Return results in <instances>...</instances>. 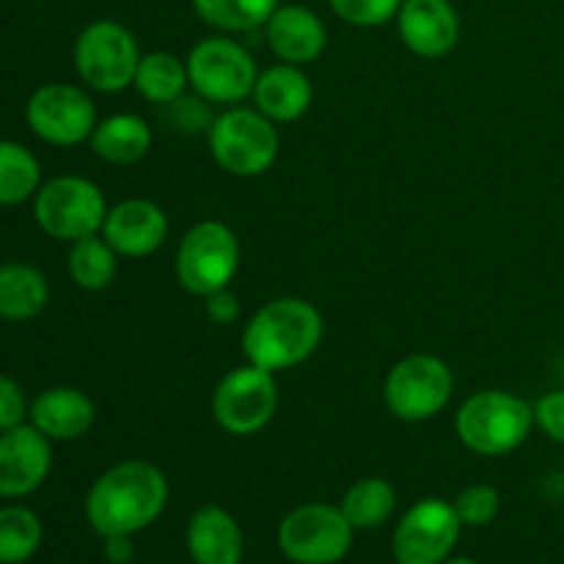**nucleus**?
<instances>
[{"label":"nucleus","instance_id":"obj_17","mask_svg":"<svg viewBox=\"0 0 564 564\" xmlns=\"http://www.w3.org/2000/svg\"><path fill=\"white\" fill-rule=\"evenodd\" d=\"M270 50L284 64L306 66L317 61L328 47V28L317 11L306 6H279L264 25Z\"/></svg>","mask_w":564,"mask_h":564},{"label":"nucleus","instance_id":"obj_11","mask_svg":"<svg viewBox=\"0 0 564 564\" xmlns=\"http://www.w3.org/2000/svg\"><path fill=\"white\" fill-rule=\"evenodd\" d=\"M352 545V527L339 507L303 505L279 527L281 554L295 564H336Z\"/></svg>","mask_w":564,"mask_h":564},{"label":"nucleus","instance_id":"obj_9","mask_svg":"<svg viewBox=\"0 0 564 564\" xmlns=\"http://www.w3.org/2000/svg\"><path fill=\"white\" fill-rule=\"evenodd\" d=\"M452 391H455V378L446 361L430 352H416L402 358L386 375L383 400L391 416L419 424L438 416L449 405Z\"/></svg>","mask_w":564,"mask_h":564},{"label":"nucleus","instance_id":"obj_10","mask_svg":"<svg viewBox=\"0 0 564 564\" xmlns=\"http://www.w3.org/2000/svg\"><path fill=\"white\" fill-rule=\"evenodd\" d=\"M279 411L275 375L253 364L235 367L213 391V416L229 435H257Z\"/></svg>","mask_w":564,"mask_h":564},{"label":"nucleus","instance_id":"obj_4","mask_svg":"<svg viewBox=\"0 0 564 564\" xmlns=\"http://www.w3.org/2000/svg\"><path fill=\"white\" fill-rule=\"evenodd\" d=\"M213 160L231 176H262L279 160L281 138L275 121L257 108H229L207 130Z\"/></svg>","mask_w":564,"mask_h":564},{"label":"nucleus","instance_id":"obj_34","mask_svg":"<svg viewBox=\"0 0 564 564\" xmlns=\"http://www.w3.org/2000/svg\"><path fill=\"white\" fill-rule=\"evenodd\" d=\"M108 556L113 562H124L132 556L130 538H108Z\"/></svg>","mask_w":564,"mask_h":564},{"label":"nucleus","instance_id":"obj_28","mask_svg":"<svg viewBox=\"0 0 564 564\" xmlns=\"http://www.w3.org/2000/svg\"><path fill=\"white\" fill-rule=\"evenodd\" d=\"M42 545V521L28 507L0 510V564H22Z\"/></svg>","mask_w":564,"mask_h":564},{"label":"nucleus","instance_id":"obj_33","mask_svg":"<svg viewBox=\"0 0 564 564\" xmlns=\"http://www.w3.org/2000/svg\"><path fill=\"white\" fill-rule=\"evenodd\" d=\"M204 312H207L209 323L235 325L240 319V297L231 292V286H226V290H218L204 297Z\"/></svg>","mask_w":564,"mask_h":564},{"label":"nucleus","instance_id":"obj_30","mask_svg":"<svg viewBox=\"0 0 564 564\" xmlns=\"http://www.w3.org/2000/svg\"><path fill=\"white\" fill-rule=\"evenodd\" d=\"M455 510L463 527H488L499 516L501 496L490 485H471L455 499Z\"/></svg>","mask_w":564,"mask_h":564},{"label":"nucleus","instance_id":"obj_22","mask_svg":"<svg viewBox=\"0 0 564 564\" xmlns=\"http://www.w3.org/2000/svg\"><path fill=\"white\" fill-rule=\"evenodd\" d=\"M50 303V284L33 264H0V319L25 323L39 317Z\"/></svg>","mask_w":564,"mask_h":564},{"label":"nucleus","instance_id":"obj_6","mask_svg":"<svg viewBox=\"0 0 564 564\" xmlns=\"http://www.w3.org/2000/svg\"><path fill=\"white\" fill-rule=\"evenodd\" d=\"M240 240L224 220L191 226L176 248V279L191 295L207 297L226 290L240 270Z\"/></svg>","mask_w":564,"mask_h":564},{"label":"nucleus","instance_id":"obj_5","mask_svg":"<svg viewBox=\"0 0 564 564\" xmlns=\"http://www.w3.org/2000/svg\"><path fill=\"white\" fill-rule=\"evenodd\" d=\"M33 218L39 229L61 242H77L99 235L108 218V202L99 185L86 176H55L33 196Z\"/></svg>","mask_w":564,"mask_h":564},{"label":"nucleus","instance_id":"obj_32","mask_svg":"<svg viewBox=\"0 0 564 564\" xmlns=\"http://www.w3.org/2000/svg\"><path fill=\"white\" fill-rule=\"evenodd\" d=\"M534 424L551 441L564 446V389L549 391V394H543L534 402Z\"/></svg>","mask_w":564,"mask_h":564},{"label":"nucleus","instance_id":"obj_24","mask_svg":"<svg viewBox=\"0 0 564 564\" xmlns=\"http://www.w3.org/2000/svg\"><path fill=\"white\" fill-rule=\"evenodd\" d=\"M397 490L389 479L367 477L345 490L339 510L352 529H378L394 516Z\"/></svg>","mask_w":564,"mask_h":564},{"label":"nucleus","instance_id":"obj_8","mask_svg":"<svg viewBox=\"0 0 564 564\" xmlns=\"http://www.w3.org/2000/svg\"><path fill=\"white\" fill-rule=\"evenodd\" d=\"M185 64L193 91L213 105L242 102L253 94L259 77L253 55L226 36H209L193 44Z\"/></svg>","mask_w":564,"mask_h":564},{"label":"nucleus","instance_id":"obj_35","mask_svg":"<svg viewBox=\"0 0 564 564\" xmlns=\"http://www.w3.org/2000/svg\"><path fill=\"white\" fill-rule=\"evenodd\" d=\"M444 564H477L474 560H452V562H444Z\"/></svg>","mask_w":564,"mask_h":564},{"label":"nucleus","instance_id":"obj_13","mask_svg":"<svg viewBox=\"0 0 564 564\" xmlns=\"http://www.w3.org/2000/svg\"><path fill=\"white\" fill-rule=\"evenodd\" d=\"M455 505L444 499H422L400 518L391 540L397 564H444L460 538Z\"/></svg>","mask_w":564,"mask_h":564},{"label":"nucleus","instance_id":"obj_19","mask_svg":"<svg viewBox=\"0 0 564 564\" xmlns=\"http://www.w3.org/2000/svg\"><path fill=\"white\" fill-rule=\"evenodd\" d=\"M253 105L270 121H297L312 108L314 86L306 72L295 64H275L257 77L253 86Z\"/></svg>","mask_w":564,"mask_h":564},{"label":"nucleus","instance_id":"obj_12","mask_svg":"<svg viewBox=\"0 0 564 564\" xmlns=\"http://www.w3.org/2000/svg\"><path fill=\"white\" fill-rule=\"evenodd\" d=\"M25 121L33 135L53 147H77L91 141L99 124L91 97L72 83H47L36 88L25 105Z\"/></svg>","mask_w":564,"mask_h":564},{"label":"nucleus","instance_id":"obj_16","mask_svg":"<svg viewBox=\"0 0 564 564\" xmlns=\"http://www.w3.org/2000/svg\"><path fill=\"white\" fill-rule=\"evenodd\" d=\"M397 28L405 47L419 58H444L460 42V14L452 0H405Z\"/></svg>","mask_w":564,"mask_h":564},{"label":"nucleus","instance_id":"obj_7","mask_svg":"<svg viewBox=\"0 0 564 564\" xmlns=\"http://www.w3.org/2000/svg\"><path fill=\"white\" fill-rule=\"evenodd\" d=\"M141 50L127 25L97 20L80 31L75 42L77 77L99 94H119L135 83Z\"/></svg>","mask_w":564,"mask_h":564},{"label":"nucleus","instance_id":"obj_18","mask_svg":"<svg viewBox=\"0 0 564 564\" xmlns=\"http://www.w3.org/2000/svg\"><path fill=\"white\" fill-rule=\"evenodd\" d=\"M28 419L50 441H77L94 427L97 411H94V402L80 389L55 386V389L42 391L31 402Z\"/></svg>","mask_w":564,"mask_h":564},{"label":"nucleus","instance_id":"obj_15","mask_svg":"<svg viewBox=\"0 0 564 564\" xmlns=\"http://www.w3.org/2000/svg\"><path fill=\"white\" fill-rule=\"evenodd\" d=\"M169 215L149 198H127L108 209V218L99 235L108 240L119 257L143 259L158 253L169 240Z\"/></svg>","mask_w":564,"mask_h":564},{"label":"nucleus","instance_id":"obj_27","mask_svg":"<svg viewBox=\"0 0 564 564\" xmlns=\"http://www.w3.org/2000/svg\"><path fill=\"white\" fill-rule=\"evenodd\" d=\"M207 25L224 33H246L268 25L281 0H191Z\"/></svg>","mask_w":564,"mask_h":564},{"label":"nucleus","instance_id":"obj_23","mask_svg":"<svg viewBox=\"0 0 564 564\" xmlns=\"http://www.w3.org/2000/svg\"><path fill=\"white\" fill-rule=\"evenodd\" d=\"M147 102L154 105H171L176 99L185 97V88L191 86V77H187V64L182 58H176L174 53H158L141 55V64H138L135 83Z\"/></svg>","mask_w":564,"mask_h":564},{"label":"nucleus","instance_id":"obj_1","mask_svg":"<svg viewBox=\"0 0 564 564\" xmlns=\"http://www.w3.org/2000/svg\"><path fill=\"white\" fill-rule=\"evenodd\" d=\"M169 505V479L149 460L108 468L86 496V518L97 534L132 538L152 527Z\"/></svg>","mask_w":564,"mask_h":564},{"label":"nucleus","instance_id":"obj_25","mask_svg":"<svg viewBox=\"0 0 564 564\" xmlns=\"http://www.w3.org/2000/svg\"><path fill=\"white\" fill-rule=\"evenodd\" d=\"M42 187V165L36 154L17 141H0V207L33 198Z\"/></svg>","mask_w":564,"mask_h":564},{"label":"nucleus","instance_id":"obj_31","mask_svg":"<svg viewBox=\"0 0 564 564\" xmlns=\"http://www.w3.org/2000/svg\"><path fill=\"white\" fill-rule=\"evenodd\" d=\"M28 413H31V405H28L22 386L0 375V433L25 424Z\"/></svg>","mask_w":564,"mask_h":564},{"label":"nucleus","instance_id":"obj_2","mask_svg":"<svg viewBox=\"0 0 564 564\" xmlns=\"http://www.w3.org/2000/svg\"><path fill=\"white\" fill-rule=\"evenodd\" d=\"M323 341V314L303 297H275L264 303L242 330L246 361L279 375L317 352Z\"/></svg>","mask_w":564,"mask_h":564},{"label":"nucleus","instance_id":"obj_21","mask_svg":"<svg viewBox=\"0 0 564 564\" xmlns=\"http://www.w3.org/2000/svg\"><path fill=\"white\" fill-rule=\"evenodd\" d=\"M152 127L138 113H113L97 124L91 149L99 160L113 165H132L152 149Z\"/></svg>","mask_w":564,"mask_h":564},{"label":"nucleus","instance_id":"obj_20","mask_svg":"<svg viewBox=\"0 0 564 564\" xmlns=\"http://www.w3.org/2000/svg\"><path fill=\"white\" fill-rule=\"evenodd\" d=\"M187 551L196 564H240L246 551L240 523L224 507H202L187 523Z\"/></svg>","mask_w":564,"mask_h":564},{"label":"nucleus","instance_id":"obj_26","mask_svg":"<svg viewBox=\"0 0 564 564\" xmlns=\"http://www.w3.org/2000/svg\"><path fill=\"white\" fill-rule=\"evenodd\" d=\"M119 270V253L102 235L83 237L69 248V275L80 290L102 292L113 284Z\"/></svg>","mask_w":564,"mask_h":564},{"label":"nucleus","instance_id":"obj_29","mask_svg":"<svg viewBox=\"0 0 564 564\" xmlns=\"http://www.w3.org/2000/svg\"><path fill=\"white\" fill-rule=\"evenodd\" d=\"M336 17L356 28H380L400 14L405 0H328Z\"/></svg>","mask_w":564,"mask_h":564},{"label":"nucleus","instance_id":"obj_3","mask_svg":"<svg viewBox=\"0 0 564 564\" xmlns=\"http://www.w3.org/2000/svg\"><path fill=\"white\" fill-rule=\"evenodd\" d=\"M534 427V405L512 391H477L460 405L455 433L468 452L505 457L521 449Z\"/></svg>","mask_w":564,"mask_h":564},{"label":"nucleus","instance_id":"obj_14","mask_svg":"<svg viewBox=\"0 0 564 564\" xmlns=\"http://www.w3.org/2000/svg\"><path fill=\"white\" fill-rule=\"evenodd\" d=\"M53 441L33 424L0 433V496L22 499L47 479L53 466Z\"/></svg>","mask_w":564,"mask_h":564}]
</instances>
